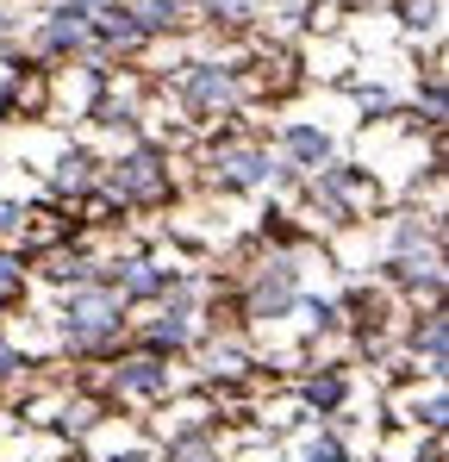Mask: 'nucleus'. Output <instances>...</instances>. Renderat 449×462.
Returning a JSON list of instances; mask_svg holds the SVG:
<instances>
[{"mask_svg":"<svg viewBox=\"0 0 449 462\" xmlns=\"http://www.w3.org/2000/svg\"><path fill=\"white\" fill-rule=\"evenodd\" d=\"M75 325H81V331L106 325V300H81V307H75Z\"/></svg>","mask_w":449,"mask_h":462,"instance_id":"nucleus-1","label":"nucleus"}]
</instances>
